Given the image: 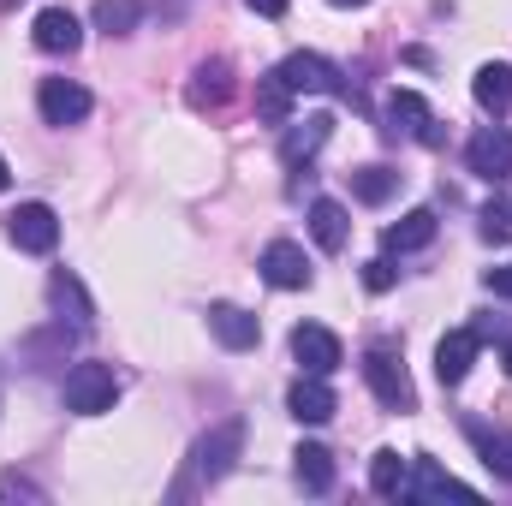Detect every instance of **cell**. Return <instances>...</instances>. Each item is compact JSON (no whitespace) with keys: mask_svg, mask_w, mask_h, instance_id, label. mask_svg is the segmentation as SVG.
<instances>
[{"mask_svg":"<svg viewBox=\"0 0 512 506\" xmlns=\"http://www.w3.org/2000/svg\"><path fill=\"white\" fill-rule=\"evenodd\" d=\"M256 274H262L268 286H280V292H304V286H310V256L298 251L292 239H274V245L262 251V262H256Z\"/></svg>","mask_w":512,"mask_h":506,"instance_id":"cell-10","label":"cell"},{"mask_svg":"<svg viewBox=\"0 0 512 506\" xmlns=\"http://www.w3.org/2000/svg\"><path fill=\"white\" fill-rule=\"evenodd\" d=\"M0 501H48V495H42V483H30V477L6 471V477H0Z\"/></svg>","mask_w":512,"mask_h":506,"instance_id":"cell-30","label":"cell"},{"mask_svg":"<svg viewBox=\"0 0 512 506\" xmlns=\"http://www.w3.org/2000/svg\"><path fill=\"white\" fill-rule=\"evenodd\" d=\"M465 167H471L477 179L501 185V179L512 173V131H507V126H483V131H471V143H465Z\"/></svg>","mask_w":512,"mask_h":506,"instance_id":"cell-7","label":"cell"},{"mask_svg":"<svg viewBox=\"0 0 512 506\" xmlns=\"http://www.w3.org/2000/svg\"><path fill=\"white\" fill-rule=\"evenodd\" d=\"M393 280H399V268H393L387 256H376V262H364V286H370V292H387Z\"/></svg>","mask_w":512,"mask_h":506,"instance_id":"cell-31","label":"cell"},{"mask_svg":"<svg viewBox=\"0 0 512 506\" xmlns=\"http://www.w3.org/2000/svg\"><path fill=\"white\" fill-rule=\"evenodd\" d=\"M387 137H417V143H441V126H435V114H429V102L417 96V90H393L387 96Z\"/></svg>","mask_w":512,"mask_h":506,"instance_id":"cell-8","label":"cell"},{"mask_svg":"<svg viewBox=\"0 0 512 506\" xmlns=\"http://www.w3.org/2000/svg\"><path fill=\"white\" fill-rule=\"evenodd\" d=\"M435 227H441V221H435V209H411V215H405V221H393V227H387V251H423V245H435Z\"/></svg>","mask_w":512,"mask_h":506,"instance_id":"cell-24","label":"cell"},{"mask_svg":"<svg viewBox=\"0 0 512 506\" xmlns=\"http://www.w3.org/2000/svg\"><path fill=\"white\" fill-rule=\"evenodd\" d=\"M6 185H12V167H6V155H0V191H6Z\"/></svg>","mask_w":512,"mask_h":506,"instance_id":"cell-34","label":"cell"},{"mask_svg":"<svg viewBox=\"0 0 512 506\" xmlns=\"http://www.w3.org/2000/svg\"><path fill=\"white\" fill-rule=\"evenodd\" d=\"M6 233H12V245L30 256H48L60 245V215L48 209V203H18L12 215H6Z\"/></svg>","mask_w":512,"mask_h":506,"instance_id":"cell-5","label":"cell"},{"mask_svg":"<svg viewBox=\"0 0 512 506\" xmlns=\"http://www.w3.org/2000/svg\"><path fill=\"white\" fill-rule=\"evenodd\" d=\"M334 137V114H310L304 126L298 120H286V137H280V161L286 167H310L316 161V149Z\"/></svg>","mask_w":512,"mask_h":506,"instance_id":"cell-13","label":"cell"},{"mask_svg":"<svg viewBox=\"0 0 512 506\" xmlns=\"http://www.w3.org/2000/svg\"><path fill=\"white\" fill-rule=\"evenodd\" d=\"M292 96H298V90H292L280 72L256 78V114H262L268 126H286V120H292Z\"/></svg>","mask_w":512,"mask_h":506,"instance_id":"cell-25","label":"cell"},{"mask_svg":"<svg viewBox=\"0 0 512 506\" xmlns=\"http://www.w3.org/2000/svg\"><path fill=\"white\" fill-rule=\"evenodd\" d=\"M90 24H96L102 36H131V30L143 24V0H96Z\"/></svg>","mask_w":512,"mask_h":506,"instance_id":"cell-27","label":"cell"},{"mask_svg":"<svg viewBox=\"0 0 512 506\" xmlns=\"http://www.w3.org/2000/svg\"><path fill=\"white\" fill-rule=\"evenodd\" d=\"M286 411H292L298 423H328V417L340 411V399H334L328 376H298L292 393H286Z\"/></svg>","mask_w":512,"mask_h":506,"instance_id":"cell-15","label":"cell"},{"mask_svg":"<svg viewBox=\"0 0 512 506\" xmlns=\"http://www.w3.org/2000/svg\"><path fill=\"white\" fill-rule=\"evenodd\" d=\"M471 96H477V108H483V114L507 120V114H512V66H501V60L477 66V78H471Z\"/></svg>","mask_w":512,"mask_h":506,"instance_id":"cell-21","label":"cell"},{"mask_svg":"<svg viewBox=\"0 0 512 506\" xmlns=\"http://www.w3.org/2000/svg\"><path fill=\"white\" fill-rule=\"evenodd\" d=\"M477 221H483V239H489V245H507V239H512V209H507V203H483V215H477Z\"/></svg>","mask_w":512,"mask_h":506,"instance_id":"cell-29","label":"cell"},{"mask_svg":"<svg viewBox=\"0 0 512 506\" xmlns=\"http://www.w3.org/2000/svg\"><path fill=\"white\" fill-rule=\"evenodd\" d=\"M245 6L262 12V18H286V6H292V0H245Z\"/></svg>","mask_w":512,"mask_h":506,"instance_id":"cell-33","label":"cell"},{"mask_svg":"<svg viewBox=\"0 0 512 506\" xmlns=\"http://www.w3.org/2000/svg\"><path fill=\"white\" fill-rule=\"evenodd\" d=\"M310 239H316V245H322L328 256L346 251V239H352L346 203H334V197H316V203H310Z\"/></svg>","mask_w":512,"mask_h":506,"instance_id":"cell-20","label":"cell"},{"mask_svg":"<svg viewBox=\"0 0 512 506\" xmlns=\"http://www.w3.org/2000/svg\"><path fill=\"white\" fill-rule=\"evenodd\" d=\"M364 381H370V393L382 399L387 411H417V387H411L405 358H399L393 346H370V352H364Z\"/></svg>","mask_w":512,"mask_h":506,"instance_id":"cell-2","label":"cell"},{"mask_svg":"<svg viewBox=\"0 0 512 506\" xmlns=\"http://www.w3.org/2000/svg\"><path fill=\"white\" fill-rule=\"evenodd\" d=\"M501 358H507V376H512V334H507V352H501Z\"/></svg>","mask_w":512,"mask_h":506,"instance_id":"cell-35","label":"cell"},{"mask_svg":"<svg viewBox=\"0 0 512 506\" xmlns=\"http://www.w3.org/2000/svg\"><path fill=\"white\" fill-rule=\"evenodd\" d=\"M393 191H399V173L382 167V161H370V167H358V173H352V197H358V203H370V209H382Z\"/></svg>","mask_w":512,"mask_h":506,"instance_id":"cell-26","label":"cell"},{"mask_svg":"<svg viewBox=\"0 0 512 506\" xmlns=\"http://www.w3.org/2000/svg\"><path fill=\"white\" fill-rule=\"evenodd\" d=\"M30 36H36V48H42V54H78V42H84V24H78L66 6H42Z\"/></svg>","mask_w":512,"mask_h":506,"instance_id":"cell-16","label":"cell"},{"mask_svg":"<svg viewBox=\"0 0 512 506\" xmlns=\"http://www.w3.org/2000/svg\"><path fill=\"white\" fill-rule=\"evenodd\" d=\"M465 435L477 441V453H483V465H489L495 477H507V483H512V435H489L483 423H465Z\"/></svg>","mask_w":512,"mask_h":506,"instance_id":"cell-28","label":"cell"},{"mask_svg":"<svg viewBox=\"0 0 512 506\" xmlns=\"http://www.w3.org/2000/svg\"><path fill=\"white\" fill-rule=\"evenodd\" d=\"M405 483H411V459L393 453V447H382V453L370 459V489H376L382 501H405Z\"/></svg>","mask_w":512,"mask_h":506,"instance_id":"cell-23","label":"cell"},{"mask_svg":"<svg viewBox=\"0 0 512 506\" xmlns=\"http://www.w3.org/2000/svg\"><path fill=\"white\" fill-rule=\"evenodd\" d=\"M48 304L60 310V322H66V316H72L78 328L96 322V304H90V292H84V280H78L72 268H54V274H48Z\"/></svg>","mask_w":512,"mask_h":506,"instance_id":"cell-18","label":"cell"},{"mask_svg":"<svg viewBox=\"0 0 512 506\" xmlns=\"http://www.w3.org/2000/svg\"><path fill=\"white\" fill-rule=\"evenodd\" d=\"M78 334H84L78 322H48V328H36V334H30V340L18 346V358H24L30 370H42V364H54V358H66Z\"/></svg>","mask_w":512,"mask_h":506,"instance_id":"cell-19","label":"cell"},{"mask_svg":"<svg viewBox=\"0 0 512 506\" xmlns=\"http://www.w3.org/2000/svg\"><path fill=\"white\" fill-rule=\"evenodd\" d=\"M477 352H483V334H477V328H453V334L435 346V376H441V387H459V381L471 376Z\"/></svg>","mask_w":512,"mask_h":506,"instance_id":"cell-11","label":"cell"},{"mask_svg":"<svg viewBox=\"0 0 512 506\" xmlns=\"http://www.w3.org/2000/svg\"><path fill=\"white\" fill-rule=\"evenodd\" d=\"M489 292H495V298H512V262L507 268H489Z\"/></svg>","mask_w":512,"mask_h":506,"instance_id":"cell-32","label":"cell"},{"mask_svg":"<svg viewBox=\"0 0 512 506\" xmlns=\"http://www.w3.org/2000/svg\"><path fill=\"white\" fill-rule=\"evenodd\" d=\"M239 453H245V417L215 423V429L191 447V471H197V483H221V477L239 465Z\"/></svg>","mask_w":512,"mask_h":506,"instance_id":"cell-1","label":"cell"},{"mask_svg":"<svg viewBox=\"0 0 512 506\" xmlns=\"http://www.w3.org/2000/svg\"><path fill=\"white\" fill-rule=\"evenodd\" d=\"M292 477H298L304 495H328V489H334V453L316 447V441H304V447L292 453Z\"/></svg>","mask_w":512,"mask_h":506,"instance_id":"cell-22","label":"cell"},{"mask_svg":"<svg viewBox=\"0 0 512 506\" xmlns=\"http://www.w3.org/2000/svg\"><path fill=\"white\" fill-rule=\"evenodd\" d=\"M36 108H42V120L48 126H78V120H90V90L84 84H72V78H42V90H36Z\"/></svg>","mask_w":512,"mask_h":506,"instance_id":"cell-9","label":"cell"},{"mask_svg":"<svg viewBox=\"0 0 512 506\" xmlns=\"http://www.w3.org/2000/svg\"><path fill=\"white\" fill-rule=\"evenodd\" d=\"M334 6H370V0H334Z\"/></svg>","mask_w":512,"mask_h":506,"instance_id":"cell-36","label":"cell"},{"mask_svg":"<svg viewBox=\"0 0 512 506\" xmlns=\"http://www.w3.org/2000/svg\"><path fill=\"white\" fill-rule=\"evenodd\" d=\"M447 495H459V501H465L471 489H465L459 477H447L429 453H411V483H405V501H447Z\"/></svg>","mask_w":512,"mask_h":506,"instance_id":"cell-17","label":"cell"},{"mask_svg":"<svg viewBox=\"0 0 512 506\" xmlns=\"http://www.w3.org/2000/svg\"><path fill=\"white\" fill-rule=\"evenodd\" d=\"M292 358L304 364V376H334V370L346 364V346H340V334H328L322 322H298V328H292Z\"/></svg>","mask_w":512,"mask_h":506,"instance_id":"cell-6","label":"cell"},{"mask_svg":"<svg viewBox=\"0 0 512 506\" xmlns=\"http://www.w3.org/2000/svg\"><path fill=\"white\" fill-rule=\"evenodd\" d=\"M114 399H120L114 364H72V376H66V411L102 417V411H114Z\"/></svg>","mask_w":512,"mask_h":506,"instance_id":"cell-3","label":"cell"},{"mask_svg":"<svg viewBox=\"0 0 512 506\" xmlns=\"http://www.w3.org/2000/svg\"><path fill=\"white\" fill-rule=\"evenodd\" d=\"M233 90H239V84H233V66H227V60H203V66L191 72V84H185V102H191L197 114H203V108L215 114V108L233 102Z\"/></svg>","mask_w":512,"mask_h":506,"instance_id":"cell-12","label":"cell"},{"mask_svg":"<svg viewBox=\"0 0 512 506\" xmlns=\"http://www.w3.org/2000/svg\"><path fill=\"white\" fill-rule=\"evenodd\" d=\"M12 6H18V0H0V12H12Z\"/></svg>","mask_w":512,"mask_h":506,"instance_id":"cell-37","label":"cell"},{"mask_svg":"<svg viewBox=\"0 0 512 506\" xmlns=\"http://www.w3.org/2000/svg\"><path fill=\"white\" fill-rule=\"evenodd\" d=\"M274 72H280L298 96H346V102H358L352 84H346V72H340L334 60H322V54H286Z\"/></svg>","mask_w":512,"mask_h":506,"instance_id":"cell-4","label":"cell"},{"mask_svg":"<svg viewBox=\"0 0 512 506\" xmlns=\"http://www.w3.org/2000/svg\"><path fill=\"white\" fill-rule=\"evenodd\" d=\"M209 334L227 352H251L256 340H262V322H256L251 310H239V304H209Z\"/></svg>","mask_w":512,"mask_h":506,"instance_id":"cell-14","label":"cell"}]
</instances>
